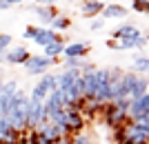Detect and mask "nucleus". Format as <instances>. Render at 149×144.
Masks as SVG:
<instances>
[{
    "mask_svg": "<svg viewBox=\"0 0 149 144\" xmlns=\"http://www.w3.org/2000/svg\"><path fill=\"white\" fill-rule=\"evenodd\" d=\"M58 58H49V56H29V60H27L22 67H25V73L27 75H42L47 73V69H49L51 64H56Z\"/></svg>",
    "mask_w": 149,
    "mask_h": 144,
    "instance_id": "1",
    "label": "nucleus"
},
{
    "mask_svg": "<svg viewBox=\"0 0 149 144\" xmlns=\"http://www.w3.org/2000/svg\"><path fill=\"white\" fill-rule=\"evenodd\" d=\"M54 89H58L56 87V73H42V75H40V80H38V84L33 87V91H31L29 98L45 102V100H47V95H49Z\"/></svg>",
    "mask_w": 149,
    "mask_h": 144,
    "instance_id": "2",
    "label": "nucleus"
},
{
    "mask_svg": "<svg viewBox=\"0 0 149 144\" xmlns=\"http://www.w3.org/2000/svg\"><path fill=\"white\" fill-rule=\"evenodd\" d=\"M47 120H49V113H47V109H45V102L29 98V115H27L29 129H36L38 124H42V122H47Z\"/></svg>",
    "mask_w": 149,
    "mask_h": 144,
    "instance_id": "3",
    "label": "nucleus"
},
{
    "mask_svg": "<svg viewBox=\"0 0 149 144\" xmlns=\"http://www.w3.org/2000/svg\"><path fill=\"white\" fill-rule=\"evenodd\" d=\"M93 98L105 104L111 102V84H109V69H98V84H96V93Z\"/></svg>",
    "mask_w": 149,
    "mask_h": 144,
    "instance_id": "4",
    "label": "nucleus"
},
{
    "mask_svg": "<svg viewBox=\"0 0 149 144\" xmlns=\"http://www.w3.org/2000/svg\"><path fill=\"white\" fill-rule=\"evenodd\" d=\"M16 91H18V82H16V80L2 82V93H0V115H7V113H9V104H11V98H13Z\"/></svg>",
    "mask_w": 149,
    "mask_h": 144,
    "instance_id": "5",
    "label": "nucleus"
},
{
    "mask_svg": "<svg viewBox=\"0 0 149 144\" xmlns=\"http://www.w3.org/2000/svg\"><path fill=\"white\" fill-rule=\"evenodd\" d=\"M118 42H120V47H123V49H145L149 40H147V36H143V33H140V29H134L129 36L120 38Z\"/></svg>",
    "mask_w": 149,
    "mask_h": 144,
    "instance_id": "6",
    "label": "nucleus"
},
{
    "mask_svg": "<svg viewBox=\"0 0 149 144\" xmlns=\"http://www.w3.org/2000/svg\"><path fill=\"white\" fill-rule=\"evenodd\" d=\"M89 51H91V44L87 40H76V42H67L62 58H85Z\"/></svg>",
    "mask_w": 149,
    "mask_h": 144,
    "instance_id": "7",
    "label": "nucleus"
},
{
    "mask_svg": "<svg viewBox=\"0 0 149 144\" xmlns=\"http://www.w3.org/2000/svg\"><path fill=\"white\" fill-rule=\"evenodd\" d=\"M67 104H69V100H67V93H65L62 89H54V91L47 95V100H45V109H47V113L56 111V109H65Z\"/></svg>",
    "mask_w": 149,
    "mask_h": 144,
    "instance_id": "8",
    "label": "nucleus"
},
{
    "mask_svg": "<svg viewBox=\"0 0 149 144\" xmlns=\"http://www.w3.org/2000/svg\"><path fill=\"white\" fill-rule=\"evenodd\" d=\"M29 49L27 47H13V49L5 51V62L7 64H25L29 60Z\"/></svg>",
    "mask_w": 149,
    "mask_h": 144,
    "instance_id": "9",
    "label": "nucleus"
},
{
    "mask_svg": "<svg viewBox=\"0 0 149 144\" xmlns=\"http://www.w3.org/2000/svg\"><path fill=\"white\" fill-rule=\"evenodd\" d=\"M31 11L38 16V20H40L42 25H51V20L58 16L56 5H36V7H31Z\"/></svg>",
    "mask_w": 149,
    "mask_h": 144,
    "instance_id": "10",
    "label": "nucleus"
},
{
    "mask_svg": "<svg viewBox=\"0 0 149 144\" xmlns=\"http://www.w3.org/2000/svg\"><path fill=\"white\" fill-rule=\"evenodd\" d=\"M78 75H80L78 69H62L60 73H56V87L62 89V91H67V89H71V84L76 82Z\"/></svg>",
    "mask_w": 149,
    "mask_h": 144,
    "instance_id": "11",
    "label": "nucleus"
},
{
    "mask_svg": "<svg viewBox=\"0 0 149 144\" xmlns=\"http://www.w3.org/2000/svg\"><path fill=\"white\" fill-rule=\"evenodd\" d=\"M127 7L118 5V2H109V5H105V9H102V18L105 20H123L127 18Z\"/></svg>",
    "mask_w": 149,
    "mask_h": 144,
    "instance_id": "12",
    "label": "nucleus"
},
{
    "mask_svg": "<svg viewBox=\"0 0 149 144\" xmlns=\"http://www.w3.org/2000/svg\"><path fill=\"white\" fill-rule=\"evenodd\" d=\"M82 126H85L82 113L80 111H67V131H69V135L82 133Z\"/></svg>",
    "mask_w": 149,
    "mask_h": 144,
    "instance_id": "13",
    "label": "nucleus"
},
{
    "mask_svg": "<svg viewBox=\"0 0 149 144\" xmlns=\"http://www.w3.org/2000/svg\"><path fill=\"white\" fill-rule=\"evenodd\" d=\"M105 5H107V2H100V0H82L80 13L85 16V18H96V16H100V13H102Z\"/></svg>",
    "mask_w": 149,
    "mask_h": 144,
    "instance_id": "14",
    "label": "nucleus"
},
{
    "mask_svg": "<svg viewBox=\"0 0 149 144\" xmlns=\"http://www.w3.org/2000/svg\"><path fill=\"white\" fill-rule=\"evenodd\" d=\"M58 38H60V36H58V31H54L51 27H40V31H38V36H36L33 42H36L38 47H47V44L56 42Z\"/></svg>",
    "mask_w": 149,
    "mask_h": 144,
    "instance_id": "15",
    "label": "nucleus"
},
{
    "mask_svg": "<svg viewBox=\"0 0 149 144\" xmlns=\"http://www.w3.org/2000/svg\"><path fill=\"white\" fill-rule=\"evenodd\" d=\"M147 91H149V80L145 78V75H138L136 82H134V87H131V91H129V100H138V98H143Z\"/></svg>",
    "mask_w": 149,
    "mask_h": 144,
    "instance_id": "16",
    "label": "nucleus"
},
{
    "mask_svg": "<svg viewBox=\"0 0 149 144\" xmlns=\"http://www.w3.org/2000/svg\"><path fill=\"white\" fill-rule=\"evenodd\" d=\"M65 47H67V40H65V38H58L56 42H51V44H47V47H42V49H45V53H42V56L58 58V56H62Z\"/></svg>",
    "mask_w": 149,
    "mask_h": 144,
    "instance_id": "17",
    "label": "nucleus"
},
{
    "mask_svg": "<svg viewBox=\"0 0 149 144\" xmlns=\"http://www.w3.org/2000/svg\"><path fill=\"white\" fill-rule=\"evenodd\" d=\"M131 71L134 73H149V56H134V62H131Z\"/></svg>",
    "mask_w": 149,
    "mask_h": 144,
    "instance_id": "18",
    "label": "nucleus"
},
{
    "mask_svg": "<svg viewBox=\"0 0 149 144\" xmlns=\"http://www.w3.org/2000/svg\"><path fill=\"white\" fill-rule=\"evenodd\" d=\"M51 29H54V31H65V29H69V27H71V20L67 18V16H62V13H58L56 18L51 20Z\"/></svg>",
    "mask_w": 149,
    "mask_h": 144,
    "instance_id": "19",
    "label": "nucleus"
},
{
    "mask_svg": "<svg viewBox=\"0 0 149 144\" xmlns=\"http://www.w3.org/2000/svg\"><path fill=\"white\" fill-rule=\"evenodd\" d=\"M134 29H138L136 25H131V22H125V25H120L118 29H113V33H111V38H116V40H120V38H125V36H129Z\"/></svg>",
    "mask_w": 149,
    "mask_h": 144,
    "instance_id": "20",
    "label": "nucleus"
},
{
    "mask_svg": "<svg viewBox=\"0 0 149 144\" xmlns=\"http://www.w3.org/2000/svg\"><path fill=\"white\" fill-rule=\"evenodd\" d=\"M85 58H62V69H82Z\"/></svg>",
    "mask_w": 149,
    "mask_h": 144,
    "instance_id": "21",
    "label": "nucleus"
},
{
    "mask_svg": "<svg viewBox=\"0 0 149 144\" xmlns=\"http://www.w3.org/2000/svg\"><path fill=\"white\" fill-rule=\"evenodd\" d=\"M131 9L138 13H149V0H131Z\"/></svg>",
    "mask_w": 149,
    "mask_h": 144,
    "instance_id": "22",
    "label": "nucleus"
},
{
    "mask_svg": "<svg viewBox=\"0 0 149 144\" xmlns=\"http://www.w3.org/2000/svg\"><path fill=\"white\" fill-rule=\"evenodd\" d=\"M71 144H93V140L87 133H76V135H71Z\"/></svg>",
    "mask_w": 149,
    "mask_h": 144,
    "instance_id": "23",
    "label": "nucleus"
},
{
    "mask_svg": "<svg viewBox=\"0 0 149 144\" xmlns=\"http://www.w3.org/2000/svg\"><path fill=\"white\" fill-rule=\"evenodd\" d=\"M11 42H13V38L9 36V33H0V53H5V51L11 47Z\"/></svg>",
    "mask_w": 149,
    "mask_h": 144,
    "instance_id": "24",
    "label": "nucleus"
},
{
    "mask_svg": "<svg viewBox=\"0 0 149 144\" xmlns=\"http://www.w3.org/2000/svg\"><path fill=\"white\" fill-rule=\"evenodd\" d=\"M38 31H40V27H36V25H29V27L25 29V33H22V36H25V38H29V40H36Z\"/></svg>",
    "mask_w": 149,
    "mask_h": 144,
    "instance_id": "25",
    "label": "nucleus"
},
{
    "mask_svg": "<svg viewBox=\"0 0 149 144\" xmlns=\"http://www.w3.org/2000/svg\"><path fill=\"white\" fill-rule=\"evenodd\" d=\"M138 104H140L143 113H147V115H149V91L143 95V98H138Z\"/></svg>",
    "mask_w": 149,
    "mask_h": 144,
    "instance_id": "26",
    "label": "nucleus"
},
{
    "mask_svg": "<svg viewBox=\"0 0 149 144\" xmlns=\"http://www.w3.org/2000/svg\"><path fill=\"white\" fill-rule=\"evenodd\" d=\"M91 31H100V29H105V18H98L96 16V20H91Z\"/></svg>",
    "mask_w": 149,
    "mask_h": 144,
    "instance_id": "27",
    "label": "nucleus"
},
{
    "mask_svg": "<svg viewBox=\"0 0 149 144\" xmlns=\"http://www.w3.org/2000/svg\"><path fill=\"white\" fill-rule=\"evenodd\" d=\"M107 47H109V49H116V51L123 49V47H120V42L116 40V38H109V40H107Z\"/></svg>",
    "mask_w": 149,
    "mask_h": 144,
    "instance_id": "28",
    "label": "nucleus"
},
{
    "mask_svg": "<svg viewBox=\"0 0 149 144\" xmlns=\"http://www.w3.org/2000/svg\"><path fill=\"white\" fill-rule=\"evenodd\" d=\"M9 2H7V0H0V11H7V9H9Z\"/></svg>",
    "mask_w": 149,
    "mask_h": 144,
    "instance_id": "29",
    "label": "nucleus"
},
{
    "mask_svg": "<svg viewBox=\"0 0 149 144\" xmlns=\"http://www.w3.org/2000/svg\"><path fill=\"white\" fill-rule=\"evenodd\" d=\"M38 5H56L58 0H36Z\"/></svg>",
    "mask_w": 149,
    "mask_h": 144,
    "instance_id": "30",
    "label": "nucleus"
},
{
    "mask_svg": "<svg viewBox=\"0 0 149 144\" xmlns=\"http://www.w3.org/2000/svg\"><path fill=\"white\" fill-rule=\"evenodd\" d=\"M7 2H9V5L13 7V5H20V2H25V0H7Z\"/></svg>",
    "mask_w": 149,
    "mask_h": 144,
    "instance_id": "31",
    "label": "nucleus"
},
{
    "mask_svg": "<svg viewBox=\"0 0 149 144\" xmlns=\"http://www.w3.org/2000/svg\"><path fill=\"white\" fill-rule=\"evenodd\" d=\"M0 62H5V53H0Z\"/></svg>",
    "mask_w": 149,
    "mask_h": 144,
    "instance_id": "32",
    "label": "nucleus"
},
{
    "mask_svg": "<svg viewBox=\"0 0 149 144\" xmlns=\"http://www.w3.org/2000/svg\"><path fill=\"white\" fill-rule=\"evenodd\" d=\"M0 82H2V80H0Z\"/></svg>",
    "mask_w": 149,
    "mask_h": 144,
    "instance_id": "33",
    "label": "nucleus"
}]
</instances>
